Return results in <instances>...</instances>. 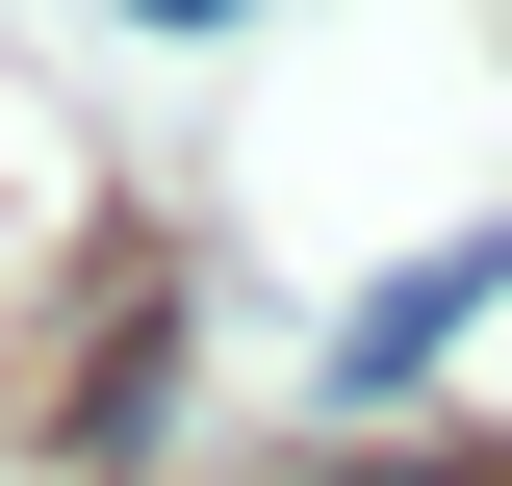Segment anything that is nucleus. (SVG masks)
Instances as JSON below:
<instances>
[{
  "label": "nucleus",
  "mask_w": 512,
  "mask_h": 486,
  "mask_svg": "<svg viewBox=\"0 0 512 486\" xmlns=\"http://www.w3.org/2000/svg\"><path fill=\"white\" fill-rule=\"evenodd\" d=\"M487 282H512V231H436L410 282H359V333H333V410H410V384H436V333H461Z\"/></svg>",
  "instance_id": "obj_1"
},
{
  "label": "nucleus",
  "mask_w": 512,
  "mask_h": 486,
  "mask_svg": "<svg viewBox=\"0 0 512 486\" xmlns=\"http://www.w3.org/2000/svg\"><path fill=\"white\" fill-rule=\"evenodd\" d=\"M333 486H512V461H333Z\"/></svg>",
  "instance_id": "obj_2"
}]
</instances>
